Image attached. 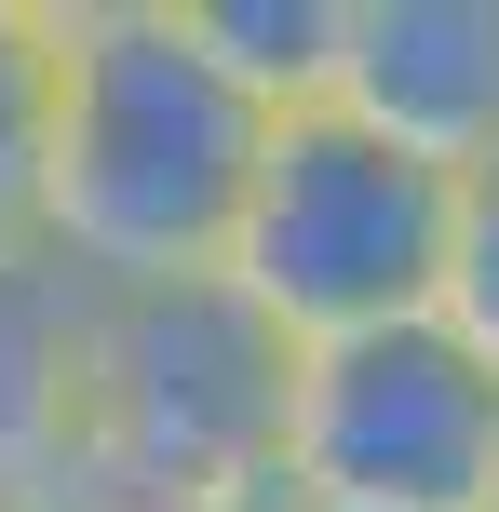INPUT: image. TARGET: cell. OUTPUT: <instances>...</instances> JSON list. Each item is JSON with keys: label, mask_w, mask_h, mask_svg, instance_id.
<instances>
[{"label": "cell", "mask_w": 499, "mask_h": 512, "mask_svg": "<svg viewBox=\"0 0 499 512\" xmlns=\"http://www.w3.org/2000/svg\"><path fill=\"white\" fill-rule=\"evenodd\" d=\"M257 512H338V499H297V486H270V499H257Z\"/></svg>", "instance_id": "obj_11"}, {"label": "cell", "mask_w": 499, "mask_h": 512, "mask_svg": "<svg viewBox=\"0 0 499 512\" xmlns=\"http://www.w3.org/2000/svg\"><path fill=\"white\" fill-rule=\"evenodd\" d=\"M270 108L189 41L176 0H54V149L41 256L81 297L203 283L230 256Z\"/></svg>", "instance_id": "obj_1"}, {"label": "cell", "mask_w": 499, "mask_h": 512, "mask_svg": "<svg viewBox=\"0 0 499 512\" xmlns=\"http://www.w3.org/2000/svg\"><path fill=\"white\" fill-rule=\"evenodd\" d=\"M284 391H297V351L216 270L95 297L68 486L135 499V512H257L284 486Z\"/></svg>", "instance_id": "obj_2"}, {"label": "cell", "mask_w": 499, "mask_h": 512, "mask_svg": "<svg viewBox=\"0 0 499 512\" xmlns=\"http://www.w3.org/2000/svg\"><path fill=\"white\" fill-rule=\"evenodd\" d=\"M284 486L338 512H473L499 486V378L446 324H378L297 351L284 391Z\"/></svg>", "instance_id": "obj_4"}, {"label": "cell", "mask_w": 499, "mask_h": 512, "mask_svg": "<svg viewBox=\"0 0 499 512\" xmlns=\"http://www.w3.org/2000/svg\"><path fill=\"white\" fill-rule=\"evenodd\" d=\"M54 149V0H0V243H41Z\"/></svg>", "instance_id": "obj_8"}, {"label": "cell", "mask_w": 499, "mask_h": 512, "mask_svg": "<svg viewBox=\"0 0 499 512\" xmlns=\"http://www.w3.org/2000/svg\"><path fill=\"white\" fill-rule=\"evenodd\" d=\"M216 283L284 351L419 324L432 283H446V176L405 162L392 135H365L351 108H284L257 135V176H243Z\"/></svg>", "instance_id": "obj_3"}, {"label": "cell", "mask_w": 499, "mask_h": 512, "mask_svg": "<svg viewBox=\"0 0 499 512\" xmlns=\"http://www.w3.org/2000/svg\"><path fill=\"white\" fill-rule=\"evenodd\" d=\"M81 337L95 297L41 243H0V512L68 499L81 472Z\"/></svg>", "instance_id": "obj_6"}, {"label": "cell", "mask_w": 499, "mask_h": 512, "mask_svg": "<svg viewBox=\"0 0 499 512\" xmlns=\"http://www.w3.org/2000/svg\"><path fill=\"white\" fill-rule=\"evenodd\" d=\"M176 14H189V41L284 122V108H324V81H338V14H351V0H176Z\"/></svg>", "instance_id": "obj_7"}, {"label": "cell", "mask_w": 499, "mask_h": 512, "mask_svg": "<svg viewBox=\"0 0 499 512\" xmlns=\"http://www.w3.org/2000/svg\"><path fill=\"white\" fill-rule=\"evenodd\" d=\"M432 324L499 378V149L473 176H446V283H432Z\"/></svg>", "instance_id": "obj_9"}, {"label": "cell", "mask_w": 499, "mask_h": 512, "mask_svg": "<svg viewBox=\"0 0 499 512\" xmlns=\"http://www.w3.org/2000/svg\"><path fill=\"white\" fill-rule=\"evenodd\" d=\"M41 512H135V499H95V486H68V499H41Z\"/></svg>", "instance_id": "obj_10"}, {"label": "cell", "mask_w": 499, "mask_h": 512, "mask_svg": "<svg viewBox=\"0 0 499 512\" xmlns=\"http://www.w3.org/2000/svg\"><path fill=\"white\" fill-rule=\"evenodd\" d=\"M473 512H499V486H486V499H473Z\"/></svg>", "instance_id": "obj_12"}, {"label": "cell", "mask_w": 499, "mask_h": 512, "mask_svg": "<svg viewBox=\"0 0 499 512\" xmlns=\"http://www.w3.org/2000/svg\"><path fill=\"white\" fill-rule=\"evenodd\" d=\"M324 108H351L432 176H473L499 149V0H351Z\"/></svg>", "instance_id": "obj_5"}]
</instances>
